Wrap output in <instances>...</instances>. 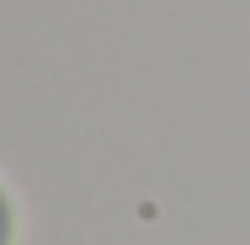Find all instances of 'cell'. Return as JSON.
<instances>
[{"label": "cell", "instance_id": "6da1fadb", "mask_svg": "<svg viewBox=\"0 0 250 245\" xmlns=\"http://www.w3.org/2000/svg\"><path fill=\"white\" fill-rule=\"evenodd\" d=\"M0 245H16V197L0 181Z\"/></svg>", "mask_w": 250, "mask_h": 245}]
</instances>
